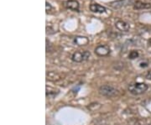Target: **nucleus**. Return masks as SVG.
<instances>
[{
    "mask_svg": "<svg viewBox=\"0 0 151 125\" xmlns=\"http://www.w3.org/2000/svg\"><path fill=\"white\" fill-rule=\"evenodd\" d=\"M148 44H149V45H150V46H151V38L149 40H148Z\"/></svg>",
    "mask_w": 151,
    "mask_h": 125,
    "instance_id": "nucleus-14",
    "label": "nucleus"
},
{
    "mask_svg": "<svg viewBox=\"0 0 151 125\" xmlns=\"http://www.w3.org/2000/svg\"><path fill=\"white\" fill-rule=\"evenodd\" d=\"M115 27L119 31L127 32V31L129 30L130 25L129 23L124 21V20H119V21H117L115 23Z\"/></svg>",
    "mask_w": 151,
    "mask_h": 125,
    "instance_id": "nucleus-7",
    "label": "nucleus"
},
{
    "mask_svg": "<svg viewBox=\"0 0 151 125\" xmlns=\"http://www.w3.org/2000/svg\"><path fill=\"white\" fill-rule=\"evenodd\" d=\"M64 6H65V8L68 9L76 11V12L79 11V8H80V4H79V3L76 0H68V1H65V3H64Z\"/></svg>",
    "mask_w": 151,
    "mask_h": 125,
    "instance_id": "nucleus-6",
    "label": "nucleus"
},
{
    "mask_svg": "<svg viewBox=\"0 0 151 125\" xmlns=\"http://www.w3.org/2000/svg\"><path fill=\"white\" fill-rule=\"evenodd\" d=\"M89 8H90V10L93 12V13L103 14V13H105V11H106V8L105 7L100 5L98 4H91Z\"/></svg>",
    "mask_w": 151,
    "mask_h": 125,
    "instance_id": "nucleus-10",
    "label": "nucleus"
},
{
    "mask_svg": "<svg viewBox=\"0 0 151 125\" xmlns=\"http://www.w3.org/2000/svg\"><path fill=\"white\" fill-rule=\"evenodd\" d=\"M133 3H134V0H117V1L111 2L109 4V5L114 9H119L124 8L125 6H128Z\"/></svg>",
    "mask_w": 151,
    "mask_h": 125,
    "instance_id": "nucleus-4",
    "label": "nucleus"
},
{
    "mask_svg": "<svg viewBox=\"0 0 151 125\" xmlns=\"http://www.w3.org/2000/svg\"><path fill=\"white\" fill-rule=\"evenodd\" d=\"M95 53L99 56H106L110 53V48L106 45H99L95 48Z\"/></svg>",
    "mask_w": 151,
    "mask_h": 125,
    "instance_id": "nucleus-5",
    "label": "nucleus"
},
{
    "mask_svg": "<svg viewBox=\"0 0 151 125\" xmlns=\"http://www.w3.org/2000/svg\"><path fill=\"white\" fill-rule=\"evenodd\" d=\"M146 79H148V80H150L151 81V71H149V72H148V74L146 75Z\"/></svg>",
    "mask_w": 151,
    "mask_h": 125,
    "instance_id": "nucleus-13",
    "label": "nucleus"
},
{
    "mask_svg": "<svg viewBox=\"0 0 151 125\" xmlns=\"http://www.w3.org/2000/svg\"><path fill=\"white\" fill-rule=\"evenodd\" d=\"M149 88L148 85L143 82H136L130 84L129 86V91L130 93L134 94V95H139L142 94L145 92L147 91V89Z\"/></svg>",
    "mask_w": 151,
    "mask_h": 125,
    "instance_id": "nucleus-1",
    "label": "nucleus"
},
{
    "mask_svg": "<svg viewBox=\"0 0 151 125\" xmlns=\"http://www.w3.org/2000/svg\"><path fill=\"white\" fill-rule=\"evenodd\" d=\"M91 56V53L88 50H83V51H76L73 53L71 56V60L74 62L80 63L82 61H85L89 59V57Z\"/></svg>",
    "mask_w": 151,
    "mask_h": 125,
    "instance_id": "nucleus-2",
    "label": "nucleus"
},
{
    "mask_svg": "<svg viewBox=\"0 0 151 125\" xmlns=\"http://www.w3.org/2000/svg\"><path fill=\"white\" fill-rule=\"evenodd\" d=\"M99 93L101 95L109 98V97L116 96L119 93V91L115 87H112L110 85H103L99 88Z\"/></svg>",
    "mask_w": 151,
    "mask_h": 125,
    "instance_id": "nucleus-3",
    "label": "nucleus"
},
{
    "mask_svg": "<svg viewBox=\"0 0 151 125\" xmlns=\"http://www.w3.org/2000/svg\"><path fill=\"white\" fill-rule=\"evenodd\" d=\"M45 5H46V13H49V12L53 10V7L51 6L50 4H49L48 2L45 3Z\"/></svg>",
    "mask_w": 151,
    "mask_h": 125,
    "instance_id": "nucleus-12",
    "label": "nucleus"
},
{
    "mask_svg": "<svg viewBox=\"0 0 151 125\" xmlns=\"http://www.w3.org/2000/svg\"><path fill=\"white\" fill-rule=\"evenodd\" d=\"M74 43L78 46H85L89 43V40L85 36H76L74 39Z\"/></svg>",
    "mask_w": 151,
    "mask_h": 125,
    "instance_id": "nucleus-9",
    "label": "nucleus"
},
{
    "mask_svg": "<svg viewBox=\"0 0 151 125\" xmlns=\"http://www.w3.org/2000/svg\"><path fill=\"white\" fill-rule=\"evenodd\" d=\"M134 9L139 10V9H151V4L148 3H144L142 1H136L134 3Z\"/></svg>",
    "mask_w": 151,
    "mask_h": 125,
    "instance_id": "nucleus-8",
    "label": "nucleus"
},
{
    "mask_svg": "<svg viewBox=\"0 0 151 125\" xmlns=\"http://www.w3.org/2000/svg\"><path fill=\"white\" fill-rule=\"evenodd\" d=\"M139 55V54L138 50H131L129 55V58L130 60H134V59L138 58Z\"/></svg>",
    "mask_w": 151,
    "mask_h": 125,
    "instance_id": "nucleus-11",
    "label": "nucleus"
}]
</instances>
